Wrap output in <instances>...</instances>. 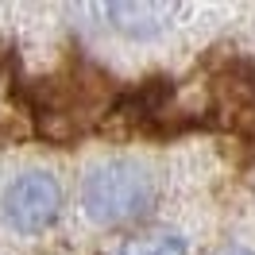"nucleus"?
<instances>
[{"mask_svg":"<svg viewBox=\"0 0 255 255\" xmlns=\"http://www.w3.org/2000/svg\"><path fill=\"white\" fill-rule=\"evenodd\" d=\"M155 178L135 159H109L81 182V209L101 228H124L155 209Z\"/></svg>","mask_w":255,"mask_h":255,"instance_id":"obj_1","label":"nucleus"},{"mask_svg":"<svg viewBox=\"0 0 255 255\" xmlns=\"http://www.w3.org/2000/svg\"><path fill=\"white\" fill-rule=\"evenodd\" d=\"M62 213V186L47 170H27L0 193V217L19 236H39Z\"/></svg>","mask_w":255,"mask_h":255,"instance_id":"obj_2","label":"nucleus"},{"mask_svg":"<svg viewBox=\"0 0 255 255\" xmlns=\"http://www.w3.org/2000/svg\"><path fill=\"white\" fill-rule=\"evenodd\" d=\"M105 16L124 39L143 43V39H159L170 27V19L178 16V4H170V0L166 4L162 0H112V4H105Z\"/></svg>","mask_w":255,"mask_h":255,"instance_id":"obj_3","label":"nucleus"},{"mask_svg":"<svg viewBox=\"0 0 255 255\" xmlns=\"http://www.w3.org/2000/svg\"><path fill=\"white\" fill-rule=\"evenodd\" d=\"M116 255H190V240L182 232L159 228V232H143V236H131Z\"/></svg>","mask_w":255,"mask_h":255,"instance_id":"obj_4","label":"nucleus"},{"mask_svg":"<svg viewBox=\"0 0 255 255\" xmlns=\"http://www.w3.org/2000/svg\"><path fill=\"white\" fill-rule=\"evenodd\" d=\"M217 255H255V248H224V252H217Z\"/></svg>","mask_w":255,"mask_h":255,"instance_id":"obj_5","label":"nucleus"}]
</instances>
